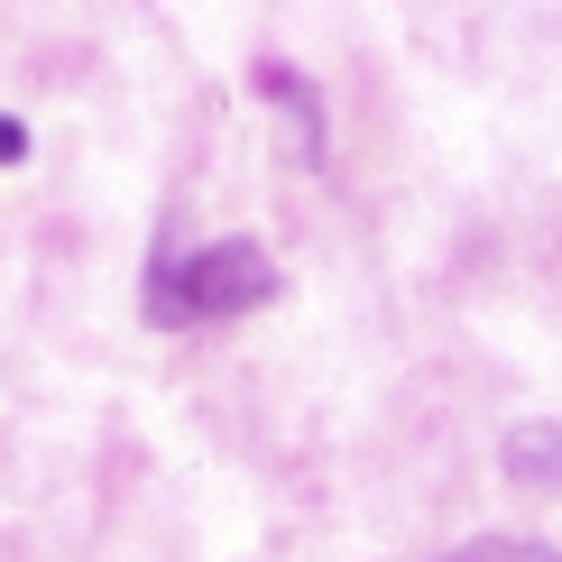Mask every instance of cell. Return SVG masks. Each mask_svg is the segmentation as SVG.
Listing matches in <instances>:
<instances>
[{
	"label": "cell",
	"instance_id": "3",
	"mask_svg": "<svg viewBox=\"0 0 562 562\" xmlns=\"http://www.w3.org/2000/svg\"><path fill=\"white\" fill-rule=\"evenodd\" d=\"M498 452H507V480L517 488H562V425H517Z\"/></svg>",
	"mask_w": 562,
	"mask_h": 562
},
{
	"label": "cell",
	"instance_id": "4",
	"mask_svg": "<svg viewBox=\"0 0 562 562\" xmlns=\"http://www.w3.org/2000/svg\"><path fill=\"white\" fill-rule=\"evenodd\" d=\"M442 562H562L544 535H471V544H452Z\"/></svg>",
	"mask_w": 562,
	"mask_h": 562
},
{
	"label": "cell",
	"instance_id": "1",
	"mask_svg": "<svg viewBox=\"0 0 562 562\" xmlns=\"http://www.w3.org/2000/svg\"><path fill=\"white\" fill-rule=\"evenodd\" d=\"M138 304H148L157 333H176V323H194V314H249V304H277V259L259 240H213V249H194V259L148 249Z\"/></svg>",
	"mask_w": 562,
	"mask_h": 562
},
{
	"label": "cell",
	"instance_id": "2",
	"mask_svg": "<svg viewBox=\"0 0 562 562\" xmlns=\"http://www.w3.org/2000/svg\"><path fill=\"white\" fill-rule=\"evenodd\" d=\"M259 92L286 111V130H295V167H323V102H314V83L286 75V65H259Z\"/></svg>",
	"mask_w": 562,
	"mask_h": 562
},
{
	"label": "cell",
	"instance_id": "5",
	"mask_svg": "<svg viewBox=\"0 0 562 562\" xmlns=\"http://www.w3.org/2000/svg\"><path fill=\"white\" fill-rule=\"evenodd\" d=\"M19 157H29V130H19V121H0V167H19Z\"/></svg>",
	"mask_w": 562,
	"mask_h": 562
}]
</instances>
